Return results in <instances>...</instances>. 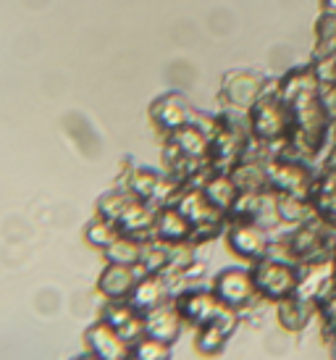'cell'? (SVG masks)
I'll return each instance as SVG.
<instances>
[{
    "label": "cell",
    "instance_id": "obj_1",
    "mask_svg": "<svg viewBox=\"0 0 336 360\" xmlns=\"http://www.w3.org/2000/svg\"><path fill=\"white\" fill-rule=\"evenodd\" d=\"M278 95L287 103L292 131L289 142L284 145L299 158L318 163L328 153L334 142V124L321 105V82H318L316 66L305 63L292 69L278 82Z\"/></svg>",
    "mask_w": 336,
    "mask_h": 360
},
{
    "label": "cell",
    "instance_id": "obj_2",
    "mask_svg": "<svg viewBox=\"0 0 336 360\" xmlns=\"http://www.w3.org/2000/svg\"><path fill=\"white\" fill-rule=\"evenodd\" d=\"M334 245L336 231L328 229L323 221L310 219L299 226H292L278 242V250H281V258L292 260L297 266H310V263L331 258Z\"/></svg>",
    "mask_w": 336,
    "mask_h": 360
},
{
    "label": "cell",
    "instance_id": "obj_3",
    "mask_svg": "<svg viewBox=\"0 0 336 360\" xmlns=\"http://www.w3.org/2000/svg\"><path fill=\"white\" fill-rule=\"evenodd\" d=\"M318 179V169L305 158L295 155L292 150H281L268 160V187L276 195H295V198H313Z\"/></svg>",
    "mask_w": 336,
    "mask_h": 360
},
{
    "label": "cell",
    "instance_id": "obj_4",
    "mask_svg": "<svg viewBox=\"0 0 336 360\" xmlns=\"http://www.w3.org/2000/svg\"><path fill=\"white\" fill-rule=\"evenodd\" d=\"M289 131H292V119H289L287 103L281 101L278 90L271 95L263 92L255 105L250 108V134L260 145L284 148L289 142Z\"/></svg>",
    "mask_w": 336,
    "mask_h": 360
},
{
    "label": "cell",
    "instance_id": "obj_5",
    "mask_svg": "<svg viewBox=\"0 0 336 360\" xmlns=\"http://www.w3.org/2000/svg\"><path fill=\"white\" fill-rule=\"evenodd\" d=\"M255 287L263 300L281 302L299 290V266L281 255H268L252 266Z\"/></svg>",
    "mask_w": 336,
    "mask_h": 360
},
{
    "label": "cell",
    "instance_id": "obj_6",
    "mask_svg": "<svg viewBox=\"0 0 336 360\" xmlns=\"http://www.w3.org/2000/svg\"><path fill=\"white\" fill-rule=\"evenodd\" d=\"M213 295L218 297L221 305H226L231 310H242L252 305L255 297H260V292L255 287V276L247 269H226L216 276L213 284Z\"/></svg>",
    "mask_w": 336,
    "mask_h": 360
},
{
    "label": "cell",
    "instance_id": "obj_7",
    "mask_svg": "<svg viewBox=\"0 0 336 360\" xmlns=\"http://www.w3.org/2000/svg\"><path fill=\"white\" fill-rule=\"evenodd\" d=\"M228 248L237 252L239 258L257 263L271 255V237L268 229L255 221H234V226L228 231Z\"/></svg>",
    "mask_w": 336,
    "mask_h": 360
},
{
    "label": "cell",
    "instance_id": "obj_8",
    "mask_svg": "<svg viewBox=\"0 0 336 360\" xmlns=\"http://www.w3.org/2000/svg\"><path fill=\"white\" fill-rule=\"evenodd\" d=\"M318 313H321V305L316 300L305 297V295H299V292H295V295L284 297L281 302H276L278 323H281V329L292 331V334L305 331L318 319Z\"/></svg>",
    "mask_w": 336,
    "mask_h": 360
},
{
    "label": "cell",
    "instance_id": "obj_9",
    "mask_svg": "<svg viewBox=\"0 0 336 360\" xmlns=\"http://www.w3.org/2000/svg\"><path fill=\"white\" fill-rule=\"evenodd\" d=\"M237 329V316L231 308H224L216 319L208 321L205 326H200L198 334V350L202 355H218V352L226 347L228 337Z\"/></svg>",
    "mask_w": 336,
    "mask_h": 360
},
{
    "label": "cell",
    "instance_id": "obj_10",
    "mask_svg": "<svg viewBox=\"0 0 336 360\" xmlns=\"http://www.w3.org/2000/svg\"><path fill=\"white\" fill-rule=\"evenodd\" d=\"M310 202L316 210V219L336 231V171L326 169V166L318 169L316 190H313Z\"/></svg>",
    "mask_w": 336,
    "mask_h": 360
},
{
    "label": "cell",
    "instance_id": "obj_11",
    "mask_svg": "<svg viewBox=\"0 0 336 360\" xmlns=\"http://www.w3.org/2000/svg\"><path fill=\"white\" fill-rule=\"evenodd\" d=\"M263 92H266V82L260 79L257 74H250V71L231 74L226 82V98L237 108H252Z\"/></svg>",
    "mask_w": 336,
    "mask_h": 360
},
{
    "label": "cell",
    "instance_id": "obj_12",
    "mask_svg": "<svg viewBox=\"0 0 336 360\" xmlns=\"http://www.w3.org/2000/svg\"><path fill=\"white\" fill-rule=\"evenodd\" d=\"M224 308L226 305H221L213 292H192L187 297H181V305H179L181 316L187 321H192V323H198V326H205Z\"/></svg>",
    "mask_w": 336,
    "mask_h": 360
},
{
    "label": "cell",
    "instance_id": "obj_13",
    "mask_svg": "<svg viewBox=\"0 0 336 360\" xmlns=\"http://www.w3.org/2000/svg\"><path fill=\"white\" fill-rule=\"evenodd\" d=\"M276 216L278 224L284 226H299L305 221L316 219V210H313V202L305 200V198H295V195H276Z\"/></svg>",
    "mask_w": 336,
    "mask_h": 360
},
{
    "label": "cell",
    "instance_id": "obj_14",
    "mask_svg": "<svg viewBox=\"0 0 336 360\" xmlns=\"http://www.w3.org/2000/svg\"><path fill=\"white\" fill-rule=\"evenodd\" d=\"M336 56V16L318 13L316 19V42H313V60H326Z\"/></svg>",
    "mask_w": 336,
    "mask_h": 360
},
{
    "label": "cell",
    "instance_id": "obj_15",
    "mask_svg": "<svg viewBox=\"0 0 336 360\" xmlns=\"http://www.w3.org/2000/svg\"><path fill=\"white\" fill-rule=\"evenodd\" d=\"M87 340H89L92 350H95V355H98L100 360H124L127 358V350H124V345H121L119 334L105 329V326L92 329L87 334Z\"/></svg>",
    "mask_w": 336,
    "mask_h": 360
},
{
    "label": "cell",
    "instance_id": "obj_16",
    "mask_svg": "<svg viewBox=\"0 0 336 360\" xmlns=\"http://www.w3.org/2000/svg\"><path fill=\"white\" fill-rule=\"evenodd\" d=\"M205 198H208L221 213H228V210L234 208V202H237V198H239V187L234 184L231 176H216V179L208 184Z\"/></svg>",
    "mask_w": 336,
    "mask_h": 360
},
{
    "label": "cell",
    "instance_id": "obj_17",
    "mask_svg": "<svg viewBox=\"0 0 336 360\" xmlns=\"http://www.w3.org/2000/svg\"><path fill=\"white\" fill-rule=\"evenodd\" d=\"M171 352H168L166 342H142L137 350H134V360H168Z\"/></svg>",
    "mask_w": 336,
    "mask_h": 360
},
{
    "label": "cell",
    "instance_id": "obj_18",
    "mask_svg": "<svg viewBox=\"0 0 336 360\" xmlns=\"http://www.w3.org/2000/svg\"><path fill=\"white\" fill-rule=\"evenodd\" d=\"M321 82V105L326 110L331 124H336V79H318Z\"/></svg>",
    "mask_w": 336,
    "mask_h": 360
},
{
    "label": "cell",
    "instance_id": "obj_19",
    "mask_svg": "<svg viewBox=\"0 0 336 360\" xmlns=\"http://www.w3.org/2000/svg\"><path fill=\"white\" fill-rule=\"evenodd\" d=\"M323 342H326L331 360H336V331H331V334H323Z\"/></svg>",
    "mask_w": 336,
    "mask_h": 360
},
{
    "label": "cell",
    "instance_id": "obj_20",
    "mask_svg": "<svg viewBox=\"0 0 336 360\" xmlns=\"http://www.w3.org/2000/svg\"><path fill=\"white\" fill-rule=\"evenodd\" d=\"M318 8L323 11V13L336 16V0H318Z\"/></svg>",
    "mask_w": 336,
    "mask_h": 360
},
{
    "label": "cell",
    "instance_id": "obj_21",
    "mask_svg": "<svg viewBox=\"0 0 336 360\" xmlns=\"http://www.w3.org/2000/svg\"><path fill=\"white\" fill-rule=\"evenodd\" d=\"M74 360H98V358H92V355H82V358H74Z\"/></svg>",
    "mask_w": 336,
    "mask_h": 360
},
{
    "label": "cell",
    "instance_id": "obj_22",
    "mask_svg": "<svg viewBox=\"0 0 336 360\" xmlns=\"http://www.w3.org/2000/svg\"><path fill=\"white\" fill-rule=\"evenodd\" d=\"M334 79H336V58H334Z\"/></svg>",
    "mask_w": 336,
    "mask_h": 360
},
{
    "label": "cell",
    "instance_id": "obj_23",
    "mask_svg": "<svg viewBox=\"0 0 336 360\" xmlns=\"http://www.w3.org/2000/svg\"><path fill=\"white\" fill-rule=\"evenodd\" d=\"M334 142H336V124H334Z\"/></svg>",
    "mask_w": 336,
    "mask_h": 360
},
{
    "label": "cell",
    "instance_id": "obj_24",
    "mask_svg": "<svg viewBox=\"0 0 336 360\" xmlns=\"http://www.w3.org/2000/svg\"><path fill=\"white\" fill-rule=\"evenodd\" d=\"M334 260H336V245H334Z\"/></svg>",
    "mask_w": 336,
    "mask_h": 360
}]
</instances>
